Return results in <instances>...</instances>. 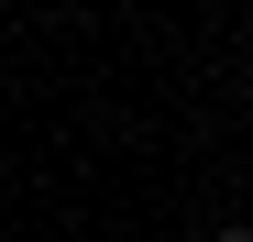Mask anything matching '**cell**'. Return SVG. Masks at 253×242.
<instances>
[{"instance_id": "1", "label": "cell", "mask_w": 253, "mask_h": 242, "mask_svg": "<svg viewBox=\"0 0 253 242\" xmlns=\"http://www.w3.org/2000/svg\"><path fill=\"white\" fill-rule=\"evenodd\" d=\"M209 242H253V231H209Z\"/></svg>"}]
</instances>
